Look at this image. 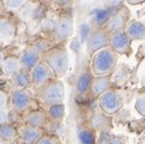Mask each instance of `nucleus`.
Wrapping results in <instances>:
<instances>
[{"mask_svg": "<svg viewBox=\"0 0 145 144\" xmlns=\"http://www.w3.org/2000/svg\"><path fill=\"white\" fill-rule=\"evenodd\" d=\"M118 63V55L110 47H106L91 55L90 72L93 77L111 76Z\"/></svg>", "mask_w": 145, "mask_h": 144, "instance_id": "1", "label": "nucleus"}, {"mask_svg": "<svg viewBox=\"0 0 145 144\" xmlns=\"http://www.w3.org/2000/svg\"><path fill=\"white\" fill-rule=\"evenodd\" d=\"M37 99L46 107L64 103L65 85L61 79H53L37 90Z\"/></svg>", "mask_w": 145, "mask_h": 144, "instance_id": "2", "label": "nucleus"}, {"mask_svg": "<svg viewBox=\"0 0 145 144\" xmlns=\"http://www.w3.org/2000/svg\"><path fill=\"white\" fill-rule=\"evenodd\" d=\"M43 62L52 69L56 76H62L69 68V55L65 47L50 48L43 55Z\"/></svg>", "mask_w": 145, "mask_h": 144, "instance_id": "3", "label": "nucleus"}, {"mask_svg": "<svg viewBox=\"0 0 145 144\" xmlns=\"http://www.w3.org/2000/svg\"><path fill=\"white\" fill-rule=\"evenodd\" d=\"M100 111L107 116H113L121 111L123 107V98L117 90L110 89L98 98Z\"/></svg>", "mask_w": 145, "mask_h": 144, "instance_id": "4", "label": "nucleus"}, {"mask_svg": "<svg viewBox=\"0 0 145 144\" xmlns=\"http://www.w3.org/2000/svg\"><path fill=\"white\" fill-rule=\"evenodd\" d=\"M30 75H31L32 86L37 90L45 86L47 82L53 81L54 77V73L44 62H41L35 67H33L30 71Z\"/></svg>", "mask_w": 145, "mask_h": 144, "instance_id": "5", "label": "nucleus"}, {"mask_svg": "<svg viewBox=\"0 0 145 144\" xmlns=\"http://www.w3.org/2000/svg\"><path fill=\"white\" fill-rule=\"evenodd\" d=\"M132 40L127 36L125 31H117L109 33V47L116 54H127L131 48Z\"/></svg>", "mask_w": 145, "mask_h": 144, "instance_id": "6", "label": "nucleus"}, {"mask_svg": "<svg viewBox=\"0 0 145 144\" xmlns=\"http://www.w3.org/2000/svg\"><path fill=\"white\" fill-rule=\"evenodd\" d=\"M9 101L11 108L16 112H23L30 108L32 103V97L27 89H13L10 92Z\"/></svg>", "mask_w": 145, "mask_h": 144, "instance_id": "7", "label": "nucleus"}, {"mask_svg": "<svg viewBox=\"0 0 145 144\" xmlns=\"http://www.w3.org/2000/svg\"><path fill=\"white\" fill-rule=\"evenodd\" d=\"M86 47L87 52L91 55L106 47H109V33L103 29L95 30L86 42Z\"/></svg>", "mask_w": 145, "mask_h": 144, "instance_id": "8", "label": "nucleus"}, {"mask_svg": "<svg viewBox=\"0 0 145 144\" xmlns=\"http://www.w3.org/2000/svg\"><path fill=\"white\" fill-rule=\"evenodd\" d=\"M122 8L113 9V8H106L103 6L93 8L91 10V24L98 29H103L109 20L113 16L118 14Z\"/></svg>", "mask_w": 145, "mask_h": 144, "instance_id": "9", "label": "nucleus"}, {"mask_svg": "<svg viewBox=\"0 0 145 144\" xmlns=\"http://www.w3.org/2000/svg\"><path fill=\"white\" fill-rule=\"evenodd\" d=\"M74 32V18L72 13H63L57 22V27L54 31V37L57 41H63L72 35Z\"/></svg>", "mask_w": 145, "mask_h": 144, "instance_id": "10", "label": "nucleus"}, {"mask_svg": "<svg viewBox=\"0 0 145 144\" xmlns=\"http://www.w3.org/2000/svg\"><path fill=\"white\" fill-rule=\"evenodd\" d=\"M41 60H42V55L32 46H29L27 48H24V51L19 56L21 68L29 71V72L33 67H35L39 63H41Z\"/></svg>", "mask_w": 145, "mask_h": 144, "instance_id": "11", "label": "nucleus"}, {"mask_svg": "<svg viewBox=\"0 0 145 144\" xmlns=\"http://www.w3.org/2000/svg\"><path fill=\"white\" fill-rule=\"evenodd\" d=\"M88 126L95 132L96 131L101 132V131L110 130V128H111V119H110V116H107L102 111L93 112L90 117H89V119H88Z\"/></svg>", "mask_w": 145, "mask_h": 144, "instance_id": "12", "label": "nucleus"}, {"mask_svg": "<svg viewBox=\"0 0 145 144\" xmlns=\"http://www.w3.org/2000/svg\"><path fill=\"white\" fill-rule=\"evenodd\" d=\"M18 135L21 142L27 144H35L44 135V131L42 129H37V128L24 124L19 128Z\"/></svg>", "mask_w": 145, "mask_h": 144, "instance_id": "13", "label": "nucleus"}, {"mask_svg": "<svg viewBox=\"0 0 145 144\" xmlns=\"http://www.w3.org/2000/svg\"><path fill=\"white\" fill-rule=\"evenodd\" d=\"M112 86V76H105V77H93L91 84V95L95 98H99L105 92L111 89Z\"/></svg>", "mask_w": 145, "mask_h": 144, "instance_id": "14", "label": "nucleus"}, {"mask_svg": "<svg viewBox=\"0 0 145 144\" xmlns=\"http://www.w3.org/2000/svg\"><path fill=\"white\" fill-rule=\"evenodd\" d=\"M93 81V75L90 71H82L75 82V91L77 96H85L91 88V84Z\"/></svg>", "mask_w": 145, "mask_h": 144, "instance_id": "15", "label": "nucleus"}, {"mask_svg": "<svg viewBox=\"0 0 145 144\" xmlns=\"http://www.w3.org/2000/svg\"><path fill=\"white\" fill-rule=\"evenodd\" d=\"M127 14H124V11H120L118 14L113 16L112 18L107 22L103 30H106L108 33L117 32V31H123L125 30L127 24Z\"/></svg>", "mask_w": 145, "mask_h": 144, "instance_id": "16", "label": "nucleus"}, {"mask_svg": "<svg viewBox=\"0 0 145 144\" xmlns=\"http://www.w3.org/2000/svg\"><path fill=\"white\" fill-rule=\"evenodd\" d=\"M125 33L133 40H145V23L140 20H131L125 27Z\"/></svg>", "mask_w": 145, "mask_h": 144, "instance_id": "17", "label": "nucleus"}, {"mask_svg": "<svg viewBox=\"0 0 145 144\" xmlns=\"http://www.w3.org/2000/svg\"><path fill=\"white\" fill-rule=\"evenodd\" d=\"M47 113L42 110H33L29 112L25 117V124L37 129H42L46 124Z\"/></svg>", "mask_w": 145, "mask_h": 144, "instance_id": "18", "label": "nucleus"}, {"mask_svg": "<svg viewBox=\"0 0 145 144\" xmlns=\"http://www.w3.org/2000/svg\"><path fill=\"white\" fill-rule=\"evenodd\" d=\"M11 82L14 89H27V87L32 85L30 72L25 69H21L20 72L14 74L11 77Z\"/></svg>", "mask_w": 145, "mask_h": 144, "instance_id": "19", "label": "nucleus"}, {"mask_svg": "<svg viewBox=\"0 0 145 144\" xmlns=\"http://www.w3.org/2000/svg\"><path fill=\"white\" fill-rule=\"evenodd\" d=\"M21 68V64L19 61V57L16 56H8L5 61V63L1 67V72L5 76L7 77H12L14 74H17L18 72H20Z\"/></svg>", "mask_w": 145, "mask_h": 144, "instance_id": "20", "label": "nucleus"}, {"mask_svg": "<svg viewBox=\"0 0 145 144\" xmlns=\"http://www.w3.org/2000/svg\"><path fill=\"white\" fill-rule=\"evenodd\" d=\"M79 144H97V134L90 128L82 126L77 132Z\"/></svg>", "mask_w": 145, "mask_h": 144, "instance_id": "21", "label": "nucleus"}, {"mask_svg": "<svg viewBox=\"0 0 145 144\" xmlns=\"http://www.w3.org/2000/svg\"><path fill=\"white\" fill-rule=\"evenodd\" d=\"M16 34L14 23L7 18H0V37L12 39Z\"/></svg>", "mask_w": 145, "mask_h": 144, "instance_id": "22", "label": "nucleus"}, {"mask_svg": "<svg viewBox=\"0 0 145 144\" xmlns=\"http://www.w3.org/2000/svg\"><path fill=\"white\" fill-rule=\"evenodd\" d=\"M66 109L64 103H58V105H53L47 107V117L51 118L53 122H61L65 117Z\"/></svg>", "mask_w": 145, "mask_h": 144, "instance_id": "23", "label": "nucleus"}, {"mask_svg": "<svg viewBox=\"0 0 145 144\" xmlns=\"http://www.w3.org/2000/svg\"><path fill=\"white\" fill-rule=\"evenodd\" d=\"M18 134V130L11 123H6L3 126H0V139L3 141L10 142L16 139Z\"/></svg>", "mask_w": 145, "mask_h": 144, "instance_id": "24", "label": "nucleus"}, {"mask_svg": "<svg viewBox=\"0 0 145 144\" xmlns=\"http://www.w3.org/2000/svg\"><path fill=\"white\" fill-rule=\"evenodd\" d=\"M92 32H93V30H92V26H91L90 22L84 21L79 24V27H78V35L77 36L79 37L82 45L86 44V42L90 37Z\"/></svg>", "mask_w": 145, "mask_h": 144, "instance_id": "25", "label": "nucleus"}, {"mask_svg": "<svg viewBox=\"0 0 145 144\" xmlns=\"http://www.w3.org/2000/svg\"><path fill=\"white\" fill-rule=\"evenodd\" d=\"M58 18L56 14L52 13V14H47L46 18L41 22V27L43 31L45 32H51L54 33L55 29L57 27V22H58Z\"/></svg>", "mask_w": 145, "mask_h": 144, "instance_id": "26", "label": "nucleus"}, {"mask_svg": "<svg viewBox=\"0 0 145 144\" xmlns=\"http://www.w3.org/2000/svg\"><path fill=\"white\" fill-rule=\"evenodd\" d=\"M35 5L36 3L27 1L25 5L18 11V17L22 21H29V20H31L32 19V14H33V11H34V8H35Z\"/></svg>", "mask_w": 145, "mask_h": 144, "instance_id": "27", "label": "nucleus"}, {"mask_svg": "<svg viewBox=\"0 0 145 144\" xmlns=\"http://www.w3.org/2000/svg\"><path fill=\"white\" fill-rule=\"evenodd\" d=\"M47 14L48 13H47V9H46L45 5L37 3V5H35V8H34V11H33V14H32V19L31 20L36 21V22H42L46 18Z\"/></svg>", "mask_w": 145, "mask_h": 144, "instance_id": "28", "label": "nucleus"}, {"mask_svg": "<svg viewBox=\"0 0 145 144\" xmlns=\"http://www.w3.org/2000/svg\"><path fill=\"white\" fill-rule=\"evenodd\" d=\"M27 1L24 0H6L3 1V7L9 11H16V10H20Z\"/></svg>", "mask_w": 145, "mask_h": 144, "instance_id": "29", "label": "nucleus"}, {"mask_svg": "<svg viewBox=\"0 0 145 144\" xmlns=\"http://www.w3.org/2000/svg\"><path fill=\"white\" fill-rule=\"evenodd\" d=\"M135 110L141 116H145V92L138 94L135 99Z\"/></svg>", "mask_w": 145, "mask_h": 144, "instance_id": "30", "label": "nucleus"}, {"mask_svg": "<svg viewBox=\"0 0 145 144\" xmlns=\"http://www.w3.org/2000/svg\"><path fill=\"white\" fill-rule=\"evenodd\" d=\"M112 135L113 133H111L110 130L99 132V134L97 135V144H110Z\"/></svg>", "mask_w": 145, "mask_h": 144, "instance_id": "31", "label": "nucleus"}, {"mask_svg": "<svg viewBox=\"0 0 145 144\" xmlns=\"http://www.w3.org/2000/svg\"><path fill=\"white\" fill-rule=\"evenodd\" d=\"M32 47H34L36 51L40 53V54L44 55L50 50V47H48V44H47V42L44 41V40H39V41H36L34 42L33 44L31 45Z\"/></svg>", "mask_w": 145, "mask_h": 144, "instance_id": "32", "label": "nucleus"}, {"mask_svg": "<svg viewBox=\"0 0 145 144\" xmlns=\"http://www.w3.org/2000/svg\"><path fill=\"white\" fill-rule=\"evenodd\" d=\"M82 42H80V40H79V37L78 36H74L72 37V40H71V42H69V48L72 50V52H75V53H78L80 50H82Z\"/></svg>", "mask_w": 145, "mask_h": 144, "instance_id": "33", "label": "nucleus"}, {"mask_svg": "<svg viewBox=\"0 0 145 144\" xmlns=\"http://www.w3.org/2000/svg\"><path fill=\"white\" fill-rule=\"evenodd\" d=\"M35 144H58L55 135H43Z\"/></svg>", "mask_w": 145, "mask_h": 144, "instance_id": "34", "label": "nucleus"}, {"mask_svg": "<svg viewBox=\"0 0 145 144\" xmlns=\"http://www.w3.org/2000/svg\"><path fill=\"white\" fill-rule=\"evenodd\" d=\"M124 5V1L121 0H114V1H105L103 7L106 8H113V9H118V8H122Z\"/></svg>", "mask_w": 145, "mask_h": 144, "instance_id": "35", "label": "nucleus"}, {"mask_svg": "<svg viewBox=\"0 0 145 144\" xmlns=\"http://www.w3.org/2000/svg\"><path fill=\"white\" fill-rule=\"evenodd\" d=\"M9 123V110L0 109V126Z\"/></svg>", "mask_w": 145, "mask_h": 144, "instance_id": "36", "label": "nucleus"}, {"mask_svg": "<svg viewBox=\"0 0 145 144\" xmlns=\"http://www.w3.org/2000/svg\"><path fill=\"white\" fill-rule=\"evenodd\" d=\"M8 102H9V96L5 91L0 90V109L7 108Z\"/></svg>", "mask_w": 145, "mask_h": 144, "instance_id": "37", "label": "nucleus"}, {"mask_svg": "<svg viewBox=\"0 0 145 144\" xmlns=\"http://www.w3.org/2000/svg\"><path fill=\"white\" fill-rule=\"evenodd\" d=\"M127 140L124 136H121V135H117L113 134L112 137H111V142L110 144H125Z\"/></svg>", "mask_w": 145, "mask_h": 144, "instance_id": "38", "label": "nucleus"}, {"mask_svg": "<svg viewBox=\"0 0 145 144\" xmlns=\"http://www.w3.org/2000/svg\"><path fill=\"white\" fill-rule=\"evenodd\" d=\"M53 2H54V5L58 6V7H67V6L71 5V1H67V0H65V1H53Z\"/></svg>", "mask_w": 145, "mask_h": 144, "instance_id": "39", "label": "nucleus"}, {"mask_svg": "<svg viewBox=\"0 0 145 144\" xmlns=\"http://www.w3.org/2000/svg\"><path fill=\"white\" fill-rule=\"evenodd\" d=\"M6 54H5V52H2V51H0V69H1V67H2V65L5 63V61H6Z\"/></svg>", "mask_w": 145, "mask_h": 144, "instance_id": "40", "label": "nucleus"}, {"mask_svg": "<svg viewBox=\"0 0 145 144\" xmlns=\"http://www.w3.org/2000/svg\"><path fill=\"white\" fill-rule=\"evenodd\" d=\"M130 5H140V3H143L144 1H142V0H140V1H127Z\"/></svg>", "mask_w": 145, "mask_h": 144, "instance_id": "41", "label": "nucleus"}, {"mask_svg": "<svg viewBox=\"0 0 145 144\" xmlns=\"http://www.w3.org/2000/svg\"><path fill=\"white\" fill-rule=\"evenodd\" d=\"M141 140L144 142V144H145V131L143 132V134H142V136H141Z\"/></svg>", "mask_w": 145, "mask_h": 144, "instance_id": "42", "label": "nucleus"}, {"mask_svg": "<svg viewBox=\"0 0 145 144\" xmlns=\"http://www.w3.org/2000/svg\"><path fill=\"white\" fill-rule=\"evenodd\" d=\"M0 144H10V143L9 142H7V141H3V140L0 139Z\"/></svg>", "mask_w": 145, "mask_h": 144, "instance_id": "43", "label": "nucleus"}, {"mask_svg": "<svg viewBox=\"0 0 145 144\" xmlns=\"http://www.w3.org/2000/svg\"><path fill=\"white\" fill-rule=\"evenodd\" d=\"M19 144H27V143H23V142H20Z\"/></svg>", "mask_w": 145, "mask_h": 144, "instance_id": "44", "label": "nucleus"}]
</instances>
